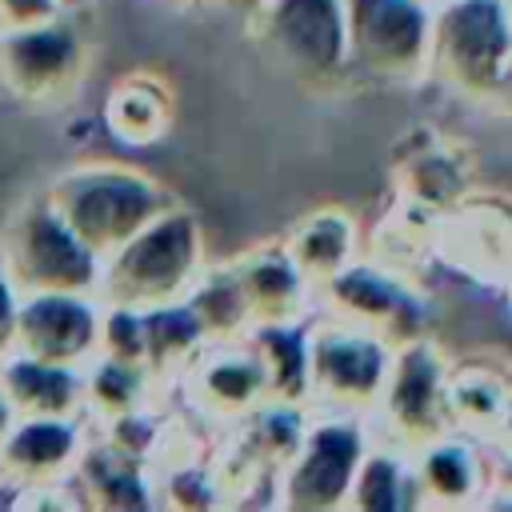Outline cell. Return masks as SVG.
I'll return each instance as SVG.
<instances>
[{
    "instance_id": "cell-1",
    "label": "cell",
    "mask_w": 512,
    "mask_h": 512,
    "mask_svg": "<svg viewBox=\"0 0 512 512\" xmlns=\"http://www.w3.org/2000/svg\"><path fill=\"white\" fill-rule=\"evenodd\" d=\"M44 200L72 228V236L84 248H92L100 260L116 252L128 236H136L148 220L168 212V196L152 180L112 164L72 168L56 176Z\"/></svg>"
},
{
    "instance_id": "cell-2",
    "label": "cell",
    "mask_w": 512,
    "mask_h": 512,
    "mask_svg": "<svg viewBox=\"0 0 512 512\" xmlns=\"http://www.w3.org/2000/svg\"><path fill=\"white\" fill-rule=\"evenodd\" d=\"M0 264L16 296H40V292L96 296V280H100V256L72 236V228L52 212L44 196L24 200L4 224Z\"/></svg>"
},
{
    "instance_id": "cell-3",
    "label": "cell",
    "mask_w": 512,
    "mask_h": 512,
    "mask_svg": "<svg viewBox=\"0 0 512 512\" xmlns=\"http://www.w3.org/2000/svg\"><path fill=\"white\" fill-rule=\"evenodd\" d=\"M196 268V224L184 212H160L116 252L100 260L96 296L116 308L168 304Z\"/></svg>"
},
{
    "instance_id": "cell-4",
    "label": "cell",
    "mask_w": 512,
    "mask_h": 512,
    "mask_svg": "<svg viewBox=\"0 0 512 512\" xmlns=\"http://www.w3.org/2000/svg\"><path fill=\"white\" fill-rule=\"evenodd\" d=\"M88 72V52L64 12L0 28V88L28 108L68 104Z\"/></svg>"
},
{
    "instance_id": "cell-5",
    "label": "cell",
    "mask_w": 512,
    "mask_h": 512,
    "mask_svg": "<svg viewBox=\"0 0 512 512\" xmlns=\"http://www.w3.org/2000/svg\"><path fill=\"white\" fill-rule=\"evenodd\" d=\"M32 360L84 368L100 352V308L92 292H40L20 296L12 348Z\"/></svg>"
},
{
    "instance_id": "cell-6",
    "label": "cell",
    "mask_w": 512,
    "mask_h": 512,
    "mask_svg": "<svg viewBox=\"0 0 512 512\" xmlns=\"http://www.w3.org/2000/svg\"><path fill=\"white\" fill-rule=\"evenodd\" d=\"M508 16L500 0H456L436 28V68L440 76L484 88L508 68Z\"/></svg>"
},
{
    "instance_id": "cell-7",
    "label": "cell",
    "mask_w": 512,
    "mask_h": 512,
    "mask_svg": "<svg viewBox=\"0 0 512 512\" xmlns=\"http://www.w3.org/2000/svg\"><path fill=\"white\" fill-rule=\"evenodd\" d=\"M84 452V416H40L16 420L0 440V480L20 492L56 488L68 480Z\"/></svg>"
},
{
    "instance_id": "cell-8",
    "label": "cell",
    "mask_w": 512,
    "mask_h": 512,
    "mask_svg": "<svg viewBox=\"0 0 512 512\" xmlns=\"http://www.w3.org/2000/svg\"><path fill=\"white\" fill-rule=\"evenodd\" d=\"M344 36L352 64L368 72H404L424 48V12L416 0H348Z\"/></svg>"
},
{
    "instance_id": "cell-9",
    "label": "cell",
    "mask_w": 512,
    "mask_h": 512,
    "mask_svg": "<svg viewBox=\"0 0 512 512\" xmlns=\"http://www.w3.org/2000/svg\"><path fill=\"white\" fill-rule=\"evenodd\" d=\"M268 36L296 72H332L344 52V16L336 0H276Z\"/></svg>"
},
{
    "instance_id": "cell-10",
    "label": "cell",
    "mask_w": 512,
    "mask_h": 512,
    "mask_svg": "<svg viewBox=\"0 0 512 512\" xmlns=\"http://www.w3.org/2000/svg\"><path fill=\"white\" fill-rule=\"evenodd\" d=\"M0 388L16 408V420L84 416V368L4 352L0 356Z\"/></svg>"
},
{
    "instance_id": "cell-11",
    "label": "cell",
    "mask_w": 512,
    "mask_h": 512,
    "mask_svg": "<svg viewBox=\"0 0 512 512\" xmlns=\"http://www.w3.org/2000/svg\"><path fill=\"white\" fill-rule=\"evenodd\" d=\"M356 436L344 428H324L312 436L308 456L288 480V500L296 508H324L336 504L340 492L348 488V476L356 468Z\"/></svg>"
},
{
    "instance_id": "cell-12",
    "label": "cell",
    "mask_w": 512,
    "mask_h": 512,
    "mask_svg": "<svg viewBox=\"0 0 512 512\" xmlns=\"http://www.w3.org/2000/svg\"><path fill=\"white\" fill-rule=\"evenodd\" d=\"M384 360L368 340H328L316 348V376L336 396H368L380 384Z\"/></svg>"
},
{
    "instance_id": "cell-13",
    "label": "cell",
    "mask_w": 512,
    "mask_h": 512,
    "mask_svg": "<svg viewBox=\"0 0 512 512\" xmlns=\"http://www.w3.org/2000/svg\"><path fill=\"white\" fill-rule=\"evenodd\" d=\"M392 416L396 424L412 428V432H428L436 424V372L428 352H408L400 372H396V388H392Z\"/></svg>"
},
{
    "instance_id": "cell-14",
    "label": "cell",
    "mask_w": 512,
    "mask_h": 512,
    "mask_svg": "<svg viewBox=\"0 0 512 512\" xmlns=\"http://www.w3.org/2000/svg\"><path fill=\"white\" fill-rule=\"evenodd\" d=\"M108 124L124 140H152L164 128V96H156L144 80H128L108 100Z\"/></svg>"
},
{
    "instance_id": "cell-15",
    "label": "cell",
    "mask_w": 512,
    "mask_h": 512,
    "mask_svg": "<svg viewBox=\"0 0 512 512\" xmlns=\"http://www.w3.org/2000/svg\"><path fill=\"white\" fill-rule=\"evenodd\" d=\"M236 280V292L244 300V312H260L264 320H280L288 308H292V268L280 264V260H256L248 272L232 276Z\"/></svg>"
},
{
    "instance_id": "cell-16",
    "label": "cell",
    "mask_w": 512,
    "mask_h": 512,
    "mask_svg": "<svg viewBox=\"0 0 512 512\" xmlns=\"http://www.w3.org/2000/svg\"><path fill=\"white\" fill-rule=\"evenodd\" d=\"M344 244H348L344 220L324 216V220L308 224V232H304V236H300V244H296V256H300V264H304V268L328 272V268H336V264H340Z\"/></svg>"
},
{
    "instance_id": "cell-17",
    "label": "cell",
    "mask_w": 512,
    "mask_h": 512,
    "mask_svg": "<svg viewBox=\"0 0 512 512\" xmlns=\"http://www.w3.org/2000/svg\"><path fill=\"white\" fill-rule=\"evenodd\" d=\"M260 388V368L256 364H240V360H228V364H216L208 368L204 376V392L220 404H240L248 400L252 392Z\"/></svg>"
},
{
    "instance_id": "cell-18",
    "label": "cell",
    "mask_w": 512,
    "mask_h": 512,
    "mask_svg": "<svg viewBox=\"0 0 512 512\" xmlns=\"http://www.w3.org/2000/svg\"><path fill=\"white\" fill-rule=\"evenodd\" d=\"M264 344L272 348L280 392H300V348H296V340L292 336H280V332H264Z\"/></svg>"
},
{
    "instance_id": "cell-19",
    "label": "cell",
    "mask_w": 512,
    "mask_h": 512,
    "mask_svg": "<svg viewBox=\"0 0 512 512\" xmlns=\"http://www.w3.org/2000/svg\"><path fill=\"white\" fill-rule=\"evenodd\" d=\"M392 480H396V472H392V464L388 460H376V464H368V472H364V484H360V504L364 508H392L396 504V496H392Z\"/></svg>"
},
{
    "instance_id": "cell-20",
    "label": "cell",
    "mask_w": 512,
    "mask_h": 512,
    "mask_svg": "<svg viewBox=\"0 0 512 512\" xmlns=\"http://www.w3.org/2000/svg\"><path fill=\"white\" fill-rule=\"evenodd\" d=\"M428 484L440 492H464L468 488V468L460 460V452H436L428 460Z\"/></svg>"
},
{
    "instance_id": "cell-21",
    "label": "cell",
    "mask_w": 512,
    "mask_h": 512,
    "mask_svg": "<svg viewBox=\"0 0 512 512\" xmlns=\"http://www.w3.org/2000/svg\"><path fill=\"white\" fill-rule=\"evenodd\" d=\"M48 16H56V4L52 0H0V28L48 20Z\"/></svg>"
},
{
    "instance_id": "cell-22",
    "label": "cell",
    "mask_w": 512,
    "mask_h": 512,
    "mask_svg": "<svg viewBox=\"0 0 512 512\" xmlns=\"http://www.w3.org/2000/svg\"><path fill=\"white\" fill-rule=\"evenodd\" d=\"M16 304H20V296H16V288L8 284L4 264H0V356L12 348V332H16Z\"/></svg>"
},
{
    "instance_id": "cell-23",
    "label": "cell",
    "mask_w": 512,
    "mask_h": 512,
    "mask_svg": "<svg viewBox=\"0 0 512 512\" xmlns=\"http://www.w3.org/2000/svg\"><path fill=\"white\" fill-rule=\"evenodd\" d=\"M196 4H204L208 12H224V16H252L260 12L264 0H196Z\"/></svg>"
},
{
    "instance_id": "cell-24",
    "label": "cell",
    "mask_w": 512,
    "mask_h": 512,
    "mask_svg": "<svg viewBox=\"0 0 512 512\" xmlns=\"http://www.w3.org/2000/svg\"><path fill=\"white\" fill-rule=\"evenodd\" d=\"M12 424H16V408H12V400H8L4 388H0V440L12 432Z\"/></svg>"
},
{
    "instance_id": "cell-25",
    "label": "cell",
    "mask_w": 512,
    "mask_h": 512,
    "mask_svg": "<svg viewBox=\"0 0 512 512\" xmlns=\"http://www.w3.org/2000/svg\"><path fill=\"white\" fill-rule=\"evenodd\" d=\"M56 4V12H76V8H84L88 0H52Z\"/></svg>"
},
{
    "instance_id": "cell-26",
    "label": "cell",
    "mask_w": 512,
    "mask_h": 512,
    "mask_svg": "<svg viewBox=\"0 0 512 512\" xmlns=\"http://www.w3.org/2000/svg\"><path fill=\"white\" fill-rule=\"evenodd\" d=\"M508 32H512V24H508ZM508 60H512V40H508Z\"/></svg>"
}]
</instances>
